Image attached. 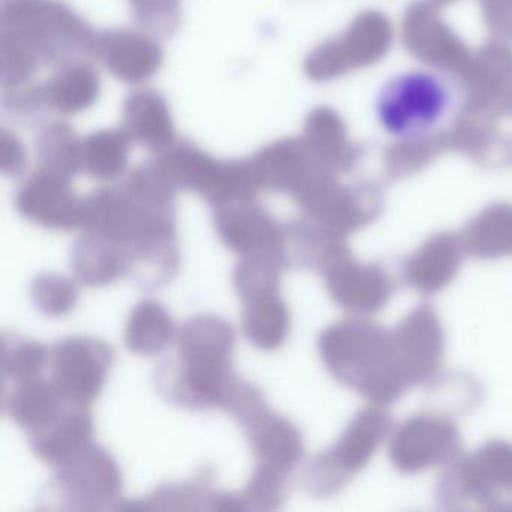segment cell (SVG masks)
Instances as JSON below:
<instances>
[{
    "instance_id": "9a60e30c",
    "label": "cell",
    "mask_w": 512,
    "mask_h": 512,
    "mask_svg": "<svg viewBox=\"0 0 512 512\" xmlns=\"http://www.w3.org/2000/svg\"><path fill=\"white\" fill-rule=\"evenodd\" d=\"M70 404L62 398L52 380L35 379L13 383L4 394V412L20 428L32 434L55 424Z\"/></svg>"
},
{
    "instance_id": "5b68a950",
    "label": "cell",
    "mask_w": 512,
    "mask_h": 512,
    "mask_svg": "<svg viewBox=\"0 0 512 512\" xmlns=\"http://www.w3.org/2000/svg\"><path fill=\"white\" fill-rule=\"evenodd\" d=\"M113 358L112 347L98 338H64L50 349V380L70 406L89 407L103 391Z\"/></svg>"
},
{
    "instance_id": "8992f818",
    "label": "cell",
    "mask_w": 512,
    "mask_h": 512,
    "mask_svg": "<svg viewBox=\"0 0 512 512\" xmlns=\"http://www.w3.org/2000/svg\"><path fill=\"white\" fill-rule=\"evenodd\" d=\"M239 377L230 362L164 359L155 371L158 394L182 409H223Z\"/></svg>"
},
{
    "instance_id": "e0dca14e",
    "label": "cell",
    "mask_w": 512,
    "mask_h": 512,
    "mask_svg": "<svg viewBox=\"0 0 512 512\" xmlns=\"http://www.w3.org/2000/svg\"><path fill=\"white\" fill-rule=\"evenodd\" d=\"M283 253L286 265L323 272L349 250L346 239L308 220L284 227Z\"/></svg>"
},
{
    "instance_id": "9c48e42d",
    "label": "cell",
    "mask_w": 512,
    "mask_h": 512,
    "mask_svg": "<svg viewBox=\"0 0 512 512\" xmlns=\"http://www.w3.org/2000/svg\"><path fill=\"white\" fill-rule=\"evenodd\" d=\"M460 434L451 419L416 415L407 419L391 439L389 457L403 473H418L448 460L460 445Z\"/></svg>"
},
{
    "instance_id": "cb8c5ba5",
    "label": "cell",
    "mask_w": 512,
    "mask_h": 512,
    "mask_svg": "<svg viewBox=\"0 0 512 512\" xmlns=\"http://www.w3.org/2000/svg\"><path fill=\"white\" fill-rule=\"evenodd\" d=\"M20 211L47 229L70 230L80 224V211L58 188L35 187L20 199Z\"/></svg>"
},
{
    "instance_id": "7c38bea8",
    "label": "cell",
    "mask_w": 512,
    "mask_h": 512,
    "mask_svg": "<svg viewBox=\"0 0 512 512\" xmlns=\"http://www.w3.org/2000/svg\"><path fill=\"white\" fill-rule=\"evenodd\" d=\"M463 253V241L455 233L431 236L404 263V280L416 292L434 295L452 283L463 263Z\"/></svg>"
},
{
    "instance_id": "4fadbf2b",
    "label": "cell",
    "mask_w": 512,
    "mask_h": 512,
    "mask_svg": "<svg viewBox=\"0 0 512 512\" xmlns=\"http://www.w3.org/2000/svg\"><path fill=\"white\" fill-rule=\"evenodd\" d=\"M242 428L257 464L292 473L304 457L301 431L280 413L266 409Z\"/></svg>"
},
{
    "instance_id": "d6986e66",
    "label": "cell",
    "mask_w": 512,
    "mask_h": 512,
    "mask_svg": "<svg viewBox=\"0 0 512 512\" xmlns=\"http://www.w3.org/2000/svg\"><path fill=\"white\" fill-rule=\"evenodd\" d=\"M178 356L188 361L230 362L235 347L232 325L215 314L191 317L176 334Z\"/></svg>"
},
{
    "instance_id": "8fae6325",
    "label": "cell",
    "mask_w": 512,
    "mask_h": 512,
    "mask_svg": "<svg viewBox=\"0 0 512 512\" xmlns=\"http://www.w3.org/2000/svg\"><path fill=\"white\" fill-rule=\"evenodd\" d=\"M218 238L242 257L274 254L283 257L284 227L254 206L221 209L215 215ZM286 262V260H284Z\"/></svg>"
},
{
    "instance_id": "f1b7e54d",
    "label": "cell",
    "mask_w": 512,
    "mask_h": 512,
    "mask_svg": "<svg viewBox=\"0 0 512 512\" xmlns=\"http://www.w3.org/2000/svg\"><path fill=\"white\" fill-rule=\"evenodd\" d=\"M208 511L217 512H244V503H242L239 494L224 493V491H214L209 500Z\"/></svg>"
},
{
    "instance_id": "277c9868",
    "label": "cell",
    "mask_w": 512,
    "mask_h": 512,
    "mask_svg": "<svg viewBox=\"0 0 512 512\" xmlns=\"http://www.w3.org/2000/svg\"><path fill=\"white\" fill-rule=\"evenodd\" d=\"M49 482V499L65 511L112 509L122 490V473L103 446L88 448L55 467Z\"/></svg>"
},
{
    "instance_id": "ffe728a7",
    "label": "cell",
    "mask_w": 512,
    "mask_h": 512,
    "mask_svg": "<svg viewBox=\"0 0 512 512\" xmlns=\"http://www.w3.org/2000/svg\"><path fill=\"white\" fill-rule=\"evenodd\" d=\"M176 338L175 322L166 307L155 299L134 305L125 326V346L137 355L163 353Z\"/></svg>"
},
{
    "instance_id": "603a6c76",
    "label": "cell",
    "mask_w": 512,
    "mask_h": 512,
    "mask_svg": "<svg viewBox=\"0 0 512 512\" xmlns=\"http://www.w3.org/2000/svg\"><path fill=\"white\" fill-rule=\"evenodd\" d=\"M214 470L202 467L194 478L158 485L145 499L149 511H199L208 509Z\"/></svg>"
},
{
    "instance_id": "7402d4cb",
    "label": "cell",
    "mask_w": 512,
    "mask_h": 512,
    "mask_svg": "<svg viewBox=\"0 0 512 512\" xmlns=\"http://www.w3.org/2000/svg\"><path fill=\"white\" fill-rule=\"evenodd\" d=\"M464 251L478 259L512 256V206H494L476 217L461 236Z\"/></svg>"
},
{
    "instance_id": "30bf717a",
    "label": "cell",
    "mask_w": 512,
    "mask_h": 512,
    "mask_svg": "<svg viewBox=\"0 0 512 512\" xmlns=\"http://www.w3.org/2000/svg\"><path fill=\"white\" fill-rule=\"evenodd\" d=\"M332 301L350 313L368 316L385 307L391 296V280L380 266L361 263L350 253L323 271Z\"/></svg>"
},
{
    "instance_id": "ac0fdd59",
    "label": "cell",
    "mask_w": 512,
    "mask_h": 512,
    "mask_svg": "<svg viewBox=\"0 0 512 512\" xmlns=\"http://www.w3.org/2000/svg\"><path fill=\"white\" fill-rule=\"evenodd\" d=\"M242 331L253 346L275 350L283 346L290 332V310L280 290L257 293L242 299Z\"/></svg>"
},
{
    "instance_id": "ba28073f",
    "label": "cell",
    "mask_w": 512,
    "mask_h": 512,
    "mask_svg": "<svg viewBox=\"0 0 512 512\" xmlns=\"http://www.w3.org/2000/svg\"><path fill=\"white\" fill-rule=\"evenodd\" d=\"M392 344L407 388L433 377L445 352V334L436 311L428 305L415 308L392 332Z\"/></svg>"
},
{
    "instance_id": "484cf974",
    "label": "cell",
    "mask_w": 512,
    "mask_h": 512,
    "mask_svg": "<svg viewBox=\"0 0 512 512\" xmlns=\"http://www.w3.org/2000/svg\"><path fill=\"white\" fill-rule=\"evenodd\" d=\"M290 473L275 467L256 464L253 475L242 488L241 496L247 511H272L278 509L289 493Z\"/></svg>"
},
{
    "instance_id": "7a4b0ae2",
    "label": "cell",
    "mask_w": 512,
    "mask_h": 512,
    "mask_svg": "<svg viewBox=\"0 0 512 512\" xmlns=\"http://www.w3.org/2000/svg\"><path fill=\"white\" fill-rule=\"evenodd\" d=\"M454 86L443 74L425 68L386 79L374 97V121L395 142H424L442 130L455 109Z\"/></svg>"
},
{
    "instance_id": "5bb4252c",
    "label": "cell",
    "mask_w": 512,
    "mask_h": 512,
    "mask_svg": "<svg viewBox=\"0 0 512 512\" xmlns=\"http://www.w3.org/2000/svg\"><path fill=\"white\" fill-rule=\"evenodd\" d=\"M124 275L139 289L152 292L167 286L181 266L176 230L146 236L122 253Z\"/></svg>"
},
{
    "instance_id": "44dd1931",
    "label": "cell",
    "mask_w": 512,
    "mask_h": 512,
    "mask_svg": "<svg viewBox=\"0 0 512 512\" xmlns=\"http://www.w3.org/2000/svg\"><path fill=\"white\" fill-rule=\"evenodd\" d=\"M71 268L85 286L103 287L124 275V256L106 239L83 233L71 251Z\"/></svg>"
},
{
    "instance_id": "4316f807",
    "label": "cell",
    "mask_w": 512,
    "mask_h": 512,
    "mask_svg": "<svg viewBox=\"0 0 512 512\" xmlns=\"http://www.w3.org/2000/svg\"><path fill=\"white\" fill-rule=\"evenodd\" d=\"M31 299L40 313L62 317L76 307L79 292L76 283L64 275L41 274L32 281Z\"/></svg>"
},
{
    "instance_id": "3957f363",
    "label": "cell",
    "mask_w": 512,
    "mask_h": 512,
    "mask_svg": "<svg viewBox=\"0 0 512 512\" xmlns=\"http://www.w3.org/2000/svg\"><path fill=\"white\" fill-rule=\"evenodd\" d=\"M391 419L379 407H368L353 416L338 442L316 455L304 473L308 493L331 496L367 466L391 431Z\"/></svg>"
},
{
    "instance_id": "83f0119b",
    "label": "cell",
    "mask_w": 512,
    "mask_h": 512,
    "mask_svg": "<svg viewBox=\"0 0 512 512\" xmlns=\"http://www.w3.org/2000/svg\"><path fill=\"white\" fill-rule=\"evenodd\" d=\"M266 409L268 407L262 392L253 383L242 379L238 380L223 406V410L232 415L242 427Z\"/></svg>"
},
{
    "instance_id": "6da1fadb",
    "label": "cell",
    "mask_w": 512,
    "mask_h": 512,
    "mask_svg": "<svg viewBox=\"0 0 512 512\" xmlns=\"http://www.w3.org/2000/svg\"><path fill=\"white\" fill-rule=\"evenodd\" d=\"M317 346L334 379L374 406L394 403L409 389L395 361L392 332L370 320L334 323L320 334Z\"/></svg>"
},
{
    "instance_id": "52a82bcc",
    "label": "cell",
    "mask_w": 512,
    "mask_h": 512,
    "mask_svg": "<svg viewBox=\"0 0 512 512\" xmlns=\"http://www.w3.org/2000/svg\"><path fill=\"white\" fill-rule=\"evenodd\" d=\"M443 496L448 500H499L512 494V443L491 440L475 455L455 461L445 475Z\"/></svg>"
},
{
    "instance_id": "d4e9b609",
    "label": "cell",
    "mask_w": 512,
    "mask_h": 512,
    "mask_svg": "<svg viewBox=\"0 0 512 512\" xmlns=\"http://www.w3.org/2000/svg\"><path fill=\"white\" fill-rule=\"evenodd\" d=\"M50 361L46 346L16 332L2 335V373L5 382L19 383L40 377Z\"/></svg>"
},
{
    "instance_id": "2e32d148",
    "label": "cell",
    "mask_w": 512,
    "mask_h": 512,
    "mask_svg": "<svg viewBox=\"0 0 512 512\" xmlns=\"http://www.w3.org/2000/svg\"><path fill=\"white\" fill-rule=\"evenodd\" d=\"M94 439V419L88 407L68 406L46 430L29 436V446L40 460L58 467L88 448Z\"/></svg>"
}]
</instances>
